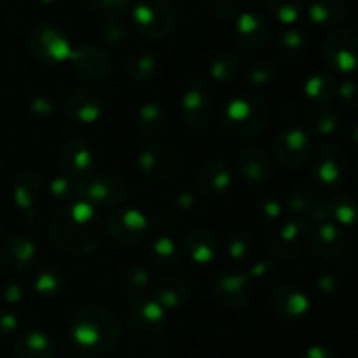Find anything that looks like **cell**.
Here are the masks:
<instances>
[{
    "label": "cell",
    "instance_id": "1",
    "mask_svg": "<svg viewBox=\"0 0 358 358\" xmlns=\"http://www.w3.org/2000/svg\"><path fill=\"white\" fill-rule=\"evenodd\" d=\"M105 234V220L100 212L84 201H73L55 215L49 240L59 254L84 257L101 247Z\"/></svg>",
    "mask_w": 358,
    "mask_h": 358
},
{
    "label": "cell",
    "instance_id": "2",
    "mask_svg": "<svg viewBox=\"0 0 358 358\" xmlns=\"http://www.w3.org/2000/svg\"><path fill=\"white\" fill-rule=\"evenodd\" d=\"M69 341L91 357L107 353L117 346L122 336L121 318L103 304H87L76 311L69 322Z\"/></svg>",
    "mask_w": 358,
    "mask_h": 358
},
{
    "label": "cell",
    "instance_id": "3",
    "mask_svg": "<svg viewBox=\"0 0 358 358\" xmlns=\"http://www.w3.org/2000/svg\"><path fill=\"white\" fill-rule=\"evenodd\" d=\"M269 105L255 93H241L222 107L219 124L227 136L252 138L266 129L269 122Z\"/></svg>",
    "mask_w": 358,
    "mask_h": 358
},
{
    "label": "cell",
    "instance_id": "4",
    "mask_svg": "<svg viewBox=\"0 0 358 358\" xmlns=\"http://www.w3.org/2000/svg\"><path fill=\"white\" fill-rule=\"evenodd\" d=\"M129 194L128 184L115 175H87L77 182L76 201H84L93 208H117Z\"/></svg>",
    "mask_w": 358,
    "mask_h": 358
},
{
    "label": "cell",
    "instance_id": "5",
    "mask_svg": "<svg viewBox=\"0 0 358 358\" xmlns=\"http://www.w3.org/2000/svg\"><path fill=\"white\" fill-rule=\"evenodd\" d=\"M133 24L140 35L159 41L173 31L177 10L170 0H138L131 10Z\"/></svg>",
    "mask_w": 358,
    "mask_h": 358
},
{
    "label": "cell",
    "instance_id": "6",
    "mask_svg": "<svg viewBox=\"0 0 358 358\" xmlns=\"http://www.w3.org/2000/svg\"><path fill=\"white\" fill-rule=\"evenodd\" d=\"M28 49L44 65H59L69 62L72 42L62 27L55 23H38L28 34Z\"/></svg>",
    "mask_w": 358,
    "mask_h": 358
},
{
    "label": "cell",
    "instance_id": "7",
    "mask_svg": "<svg viewBox=\"0 0 358 358\" xmlns=\"http://www.w3.org/2000/svg\"><path fill=\"white\" fill-rule=\"evenodd\" d=\"M311 233V224L303 219H290L280 222L276 229L266 238L269 255L280 264H294L303 257L304 241Z\"/></svg>",
    "mask_w": 358,
    "mask_h": 358
},
{
    "label": "cell",
    "instance_id": "8",
    "mask_svg": "<svg viewBox=\"0 0 358 358\" xmlns=\"http://www.w3.org/2000/svg\"><path fill=\"white\" fill-rule=\"evenodd\" d=\"M136 168L149 180L157 184H170L182 173V161L177 154L161 143H147L136 152Z\"/></svg>",
    "mask_w": 358,
    "mask_h": 358
},
{
    "label": "cell",
    "instance_id": "9",
    "mask_svg": "<svg viewBox=\"0 0 358 358\" xmlns=\"http://www.w3.org/2000/svg\"><path fill=\"white\" fill-rule=\"evenodd\" d=\"M149 220L147 215L133 206L112 208L105 220V233L114 243L121 247H136L149 236Z\"/></svg>",
    "mask_w": 358,
    "mask_h": 358
},
{
    "label": "cell",
    "instance_id": "10",
    "mask_svg": "<svg viewBox=\"0 0 358 358\" xmlns=\"http://www.w3.org/2000/svg\"><path fill=\"white\" fill-rule=\"evenodd\" d=\"M180 114L185 124L198 131L208 128L212 122L213 101L201 73L194 72L187 77L185 90L180 98Z\"/></svg>",
    "mask_w": 358,
    "mask_h": 358
},
{
    "label": "cell",
    "instance_id": "11",
    "mask_svg": "<svg viewBox=\"0 0 358 358\" xmlns=\"http://www.w3.org/2000/svg\"><path fill=\"white\" fill-rule=\"evenodd\" d=\"M252 280L248 278L247 269L227 266L217 273L213 280V299L224 310H241L252 299Z\"/></svg>",
    "mask_w": 358,
    "mask_h": 358
},
{
    "label": "cell",
    "instance_id": "12",
    "mask_svg": "<svg viewBox=\"0 0 358 358\" xmlns=\"http://www.w3.org/2000/svg\"><path fill=\"white\" fill-rule=\"evenodd\" d=\"M128 324L136 338L157 341L166 334L168 313L150 296L133 299L128 308Z\"/></svg>",
    "mask_w": 358,
    "mask_h": 358
},
{
    "label": "cell",
    "instance_id": "13",
    "mask_svg": "<svg viewBox=\"0 0 358 358\" xmlns=\"http://www.w3.org/2000/svg\"><path fill=\"white\" fill-rule=\"evenodd\" d=\"M273 154L280 166L287 170H299L310 163L313 156V143L303 128L289 126L273 140Z\"/></svg>",
    "mask_w": 358,
    "mask_h": 358
},
{
    "label": "cell",
    "instance_id": "14",
    "mask_svg": "<svg viewBox=\"0 0 358 358\" xmlns=\"http://www.w3.org/2000/svg\"><path fill=\"white\" fill-rule=\"evenodd\" d=\"M358 35L353 28H338L322 44L325 65L339 73H352L357 69Z\"/></svg>",
    "mask_w": 358,
    "mask_h": 358
},
{
    "label": "cell",
    "instance_id": "15",
    "mask_svg": "<svg viewBox=\"0 0 358 358\" xmlns=\"http://www.w3.org/2000/svg\"><path fill=\"white\" fill-rule=\"evenodd\" d=\"M311 177L322 187H339L348 175V156L336 143H325L313 154Z\"/></svg>",
    "mask_w": 358,
    "mask_h": 358
},
{
    "label": "cell",
    "instance_id": "16",
    "mask_svg": "<svg viewBox=\"0 0 358 358\" xmlns=\"http://www.w3.org/2000/svg\"><path fill=\"white\" fill-rule=\"evenodd\" d=\"M73 73L86 83H101L112 70V58L96 44H83L72 49L69 58Z\"/></svg>",
    "mask_w": 358,
    "mask_h": 358
},
{
    "label": "cell",
    "instance_id": "17",
    "mask_svg": "<svg viewBox=\"0 0 358 358\" xmlns=\"http://www.w3.org/2000/svg\"><path fill=\"white\" fill-rule=\"evenodd\" d=\"M310 297L292 283H283L278 285L269 296V310L278 320L287 322V324H296L306 318L310 311Z\"/></svg>",
    "mask_w": 358,
    "mask_h": 358
},
{
    "label": "cell",
    "instance_id": "18",
    "mask_svg": "<svg viewBox=\"0 0 358 358\" xmlns=\"http://www.w3.org/2000/svg\"><path fill=\"white\" fill-rule=\"evenodd\" d=\"M103 107V96L98 91L79 87L66 94L63 101V115L76 126H90L101 117Z\"/></svg>",
    "mask_w": 358,
    "mask_h": 358
},
{
    "label": "cell",
    "instance_id": "19",
    "mask_svg": "<svg viewBox=\"0 0 358 358\" xmlns=\"http://www.w3.org/2000/svg\"><path fill=\"white\" fill-rule=\"evenodd\" d=\"M310 217L315 224L329 222L339 227H352L358 217L357 198L352 192H339L325 199H318Z\"/></svg>",
    "mask_w": 358,
    "mask_h": 358
},
{
    "label": "cell",
    "instance_id": "20",
    "mask_svg": "<svg viewBox=\"0 0 358 358\" xmlns=\"http://www.w3.org/2000/svg\"><path fill=\"white\" fill-rule=\"evenodd\" d=\"M236 168L241 178L250 185H264L275 177V159L261 145H248L240 152Z\"/></svg>",
    "mask_w": 358,
    "mask_h": 358
},
{
    "label": "cell",
    "instance_id": "21",
    "mask_svg": "<svg viewBox=\"0 0 358 358\" xmlns=\"http://www.w3.org/2000/svg\"><path fill=\"white\" fill-rule=\"evenodd\" d=\"M59 168L63 175L79 182L91 171L94 164V150L91 143L84 138H70L63 143L58 156Z\"/></svg>",
    "mask_w": 358,
    "mask_h": 358
},
{
    "label": "cell",
    "instance_id": "22",
    "mask_svg": "<svg viewBox=\"0 0 358 358\" xmlns=\"http://www.w3.org/2000/svg\"><path fill=\"white\" fill-rule=\"evenodd\" d=\"M234 37L247 51H259L271 37V24L257 10H245L234 20Z\"/></svg>",
    "mask_w": 358,
    "mask_h": 358
},
{
    "label": "cell",
    "instance_id": "23",
    "mask_svg": "<svg viewBox=\"0 0 358 358\" xmlns=\"http://www.w3.org/2000/svg\"><path fill=\"white\" fill-rule=\"evenodd\" d=\"M196 185H198V192L203 198H224L233 189V170L224 159L206 161L199 168Z\"/></svg>",
    "mask_w": 358,
    "mask_h": 358
},
{
    "label": "cell",
    "instance_id": "24",
    "mask_svg": "<svg viewBox=\"0 0 358 358\" xmlns=\"http://www.w3.org/2000/svg\"><path fill=\"white\" fill-rule=\"evenodd\" d=\"M37 243L27 234H10L0 247V261L7 269L14 273L27 271L28 268H31L37 261Z\"/></svg>",
    "mask_w": 358,
    "mask_h": 358
},
{
    "label": "cell",
    "instance_id": "25",
    "mask_svg": "<svg viewBox=\"0 0 358 358\" xmlns=\"http://www.w3.org/2000/svg\"><path fill=\"white\" fill-rule=\"evenodd\" d=\"M310 248L325 261H336L346 252V234L343 227L334 224H315V229H311L308 236Z\"/></svg>",
    "mask_w": 358,
    "mask_h": 358
},
{
    "label": "cell",
    "instance_id": "26",
    "mask_svg": "<svg viewBox=\"0 0 358 358\" xmlns=\"http://www.w3.org/2000/svg\"><path fill=\"white\" fill-rule=\"evenodd\" d=\"M42 194H44V178L37 170L27 168L16 175L13 184V199L20 212L34 215Z\"/></svg>",
    "mask_w": 358,
    "mask_h": 358
},
{
    "label": "cell",
    "instance_id": "27",
    "mask_svg": "<svg viewBox=\"0 0 358 358\" xmlns=\"http://www.w3.org/2000/svg\"><path fill=\"white\" fill-rule=\"evenodd\" d=\"M182 248L185 255L198 266H210L219 259L220 241L212 231L196 227L185 233L182 240Z\"/></svg>",
    "mask_w": 358,
    "mask_h": 358
},
{
    "label": "cell",
    "instance_id": "28",
    "mask_svg": "<svg viewBox=\"0 0 358 358\" xmlns=\"http://www.w3.org/2000/svg\"><path fill=\"white\" fill-rule=\"evenodd\" d=\"M149 296L168 313L187 306L191 301V287L178 276H164L150 287Z\"/></svg>",
    "mask_w": 358,
    "mask_h": 358
},
{
    "label": "cell",
    "instance_id": "29",
    "mask_svg": "<svg viewBox=\"0 0 358 358\" xmlns=\"http://www.w3.org/2000/svg\"><path fill=\"white\" fill-rule=\"evenodd\" d=\"M13 353L14 358H52L55 343L44 331L28 329L16 338Z\"/></svg>",
    "mask_w": 358,
    "mask_h": 358
},
{
    "label": "cell",
    "instance_id": "30",
    "mask_svg": "<svg viewBox=\"0 0 358 358\" xmlns=\"http://www.w3.org/2000/svg\"><path fill=\"white\" fill-rule=\"evenodd\" d=\"M168 126V110L163 103L157 101H147L136 110L135 129L138 135L145 138H156L166 129Z\"/></svg>",
    "mask_w": 358,
    "mask_h": 358
},
{
    "label": "cell",
    "instance_id": "31",
    "mask_svg": "<svg viewBox=\"0 0 358 358\" xmlns=\"http://www.w3.org/2000/svg\"><path fill=\"white\" fill-rule=\"evenodd\" d=\"M147 257L154 268L163 269V271H171L180 264V250H178L177 241L166 234H157L149 241Z\"/></svg>",
    "mask_w": 358,
    "mask_h": 358
},
{
    "label": "cell",
    "instance_id": "32",
    "mask_svg": "<svg viewBox=\"0 0 358 358\" xmlns=\"http://www.w3.org/2000/svg\"><path fill=\"white\" fill-rule=\"evenodd\" d=\"M124 70L133 80L145 83V80L152 79L157 73V70H159V59H157L156 52L150 51V49H133V51H129L126 55Z\"/></svg>",
    "mask_w": 358,
    "mask_h": 358
},
{
    "label": "cell",
    "instance_id": "33",
    "mask_svg": "<svg viewBox=\"0 0 358 358\" xmlns=\"http://www.w3.org/2000/svg\"><path fill=\"white\" fill-rule=\"evenodd\" d=\"M311 23L322 28L338 27L348 16V7L343 0H313L308 7Z\"/></svg>",
    "mask_w": 358,
    "mask_h": 358
},
{
    "label": "cell",
    "instance_id": "34",
    "mask_svg": "<svg viewBox=\"0 0 358 358\" xmlns=\"http://www.w3.org/2000/svg\"><path fill=\"white\" fill-rule=\"evenodd\" d=\"M119 285L126 296L131 299H140V297H147L150 294L152 276H150L149 269L143 268L142 264H129L122 269Z\"/></svg>",
    "mask_w": 358,
    "mask_h": 358
},
{
    "label": "cell",
    "instance_id": "35",
    "mask_svg": "<svg viewBox=\"0 0 358 358\" xmlns=\"http://www.w3.org/2000/svg\"><path fill=\"white\" fill-rule=\"evenodd\" d=\"M226 252L229 261L233 262L231 266L245 269L255 257L254 238H252V234L245 233V231H234L227 236Z\"/></svg>",
    "mask_w": 358,
    "mask_h": 358
},
{
    "label": "cell",
    "instance_id": "36",
    "mask_svg": "<svg viewBox=\"0 0 358 358\" xmlns=\"http://www.w3.org/2000/svg\"><path fill=\"white\" fill-rule=\"evenodd\" d=\"M303 91L308 100L315 101L317 105H325L336 96L338 91V83L334 76L329 72H315L304 80Z\"/></svg>",
    "mask_w": 358,
    "mask_h": 358
},
{
    "label": "cell",
    "instance_id": "37",
    "mask_svg": "<svg viewBox=\"0 0 358 358\" xmlns=\"http://www.w3.org/2000/svg\"><path fill=\"white\" fill-rule=\"evenodd\" d=\"M304 122H306V129H304V131H306L308 135L329 136L338 129L339 115L338 112L332 110L331 107L317 105V107H313L311 110H308Z\"/></svg>",
    "mask_w": 358,
    "mask_h": 358
},
{
    "label": "cell",
    "instance_id": "38",
    "mask_svg": "<svg viewBox=\"0 0 358 358\" xmlns=\"http://www.w3.org/2000/svg\"><path fill=\"white\" fill-rule=\"evenodd\" d=\"M276 49L282 58L289 62H299L304 58L308 49V37L303 30L296 27H287L276 37Z\"/></svg>",
    "mask_w": 358,
    "mask_h": 358
},
{
    "label": "cell",
    "instance_id": "39",
    "mask_svg": "<svg viewBox=\"0 0 358 358\" xmlns=\"http://www.w3.org/2000/svg\"><path fill=\"white\" fill-rule=\"evenodd\" d=\"M240 70H241L240 56L233 51H227V49H222V51L215 52L213 58L210 59L208 63L210 77L219 84H226V83H231L233 79H236Z\"/></svg>",
    "mask_w": 358,
    "mask_h": 358
},
{
    "label": "cell",
    "instance_id": "40",
    "mask_svg": "<svg viewBox=\"0 0 358 358\" xmlns=\"http://www.w3.org/2000/svg\"><path fill=\"white\" fill-rule=\"evenodd\" d=\"M31 289L41 297H56L65 289V278L52 266H42L34 273Z\"/></svg>",
    "mask_w": 358,
    "mask_h": 358
},
{
    "label": "cell",
    "instance_id": "41",
    "mask_svg": "<svg viewBox=\"0 0 358 358\" xmlns=\"http://www.w3.org/2000/svg\"><path fill=\"white\" fill-rule=\"evenodd\" d=\"M278 77V65L269 56H259L254 62L248 63L245 70V79L254 87H266L273 84Z\"/></svg>",
    "mask_w": 358,
    "mask_h": 358
},
{
    "label": "cell",
    "instance_id": "42",
    "mask_svg": "<svg viewBox=\"0 0 358 358\" xmlns=\"http://www.w3.org/2000/svg\"><path fill=\"white\" fill-rule=\"evenodd\" d=\"M264 9L273 20L292 27L303 17L304 0H264Z\"/></svg>",
    "mask_w": 358,
    "mask_h": 358
},
{
    "label": "cell",
    "instance_id": "43",
    "mask_svg": "<svg viewBox=\"0 0 358 358\" xmlns=\"http://www.w3.org/2000/svg\"><path fill=\"white\" fill-rule=\"evenodd\" d=\"M98 34L105 44L121 48V45L128 44L131 38V28L122 20V16H110L101 21Z\"/></svg>",
    "mask_w": 358,
    "mask_h": 358
},
{
    "label": "cell",
    "instance_id": "44",
    "mask_svg": "<svg viewBox=\"0 0 358 358\" xmlns=\"http://www.w3.org/2000/svg\"><path fill=\"white\" fill-rule=\"evenodd\" d=\"M317 203V192L311 191V189L308 187H294L290 189L289 194H287L285 206H283V208H287L290 213H294V215L303 217L310 215Z\"/></svg>",
    "mask_w": 358,
    "mask_h": 358
},
{
    "label": "cell",
    "instance_id": "45",
    "mask_svg": "<svg viewBox=\"0 0 358 358\" xmlns=\"http://www.w3.org/2000/svg\"><path fill=\"white\" fill-rule=\"evenodd\" d=\"M255 217L266 226H278L283 217V205L271 194H262L254 203Z\"/></svg>",
    "mask_w": 358,
    "mask_h": 358
},
{
    "label": "cell",
    "instance_id": "46",
    "mask_svg": "<svg viewBox=\"0 0 358 358\" xmlns=\"http://www.w3.org/2000/svg\"><path fill=\"white\" fill-rule=\"evenodd\" d=\"M280 262L276 261L273 255H264L261 259H254V261L248 264L247 275L248 278L252 280V283H261V285H266V283L271 282L276 275H278Z\"/></svg>",
    "mask_w": 358,
    "mask_h": 358
},
{
    "label": "cell",
    "instance_id": "47",
    "mask_svg": "<svg viewBox=\"0 0 358 358\" xmlns=\"http://www.w3.org/2000/svg\"><path fill=\"white\" fill-rule=\"evenodd\" d=\"M76 187L77 182L62 173L51 180V184H49V194H51V198L55 201L69 203L70 199H76Z\"/></svg>",
    "mask_w": 358,
    "mask_h": 358
},
{
    "label": "cell",
    "instance_id": "48",
    "mask_svg": "<svg viewBox=\"0 0 358 358\" xmlns=\"http://www.w3.org/2000/svg\"><path fill=\"white\" fill-rule=\"evenodd\" d=\"M129 6L131 0H90V9L103 20L110 16H122Z\"/></svg>",
    "mask_w": 358,
    "mask_h": 358
},
{
    "label": "cell",
    "instance_id": "49",
    "mask_svg": "<svg viewBox=\"0 0 358 358\" xmlns=\"http://www.w3.org/2000/svg\"><path fill=\"white\" fill-rule=\"evenodd\" d=\"M28 110H30L31 117H35L37 121H48V119H51L55 115L56 107L51 98L45 96V94H38V96H35L30 101Z\"/></svg>",
    "mask_w": 358,
    "mask_h": 358
},
{
    "label": "cell",
    "instance_id": "50",
    "mask_svg": "<svg viewBox=\"0 0 358 358\" xmlns=\"http://www.w3.org/2000/svg\"><path fill=\"white\" fill-rule=\"evenodd\" d=\"M336 96L339 98L341 107H345L348 112L355 110L358 105V87L355 80L348 79L343 84H339L338 91H336Z\"/></svg>",
    "mask_w": 358,
    "mask_h": 358
},
{
    "label": "cell",
    "instance_id": "51",
    "mask_svg": "<svg viewBox=\"0 0 358 358\" xmlns=\"http://www.w3.org/2000/svg\"><path fill=\"white\" fill-rule=\"evenodd\" d=\"M147 220H149V229H154L157 234H166L173 227L175 215L170 210L159 208L154 210L150 217H147Z\"/></svg>",
    "mask_w": 358,
    "mask_h": 358
},
{
    "label": "cell",
    "instance_id": "52",
    "mask_svg": "<svg viewBox=\"0 0 358 358\" xmlns=\"http://www.w3.org/2000/svg\"><path fill=\"white\" fill-rule=\"evenodd\" d=\"M0 296H2V301L6 304H20L21 301L24 299V285L20 282V280H7L2 285V290H0Z\"/></svg>",
    "mask_w": 358,
    "mask_h": 358
},
{
    "label": "cell",
    "instance_id": "53",
    "mask_svg": "<svg viewBox=\"0 0 358 358\" xmlns=\"http://www.w3.org/2000/svg\"><path fill=\"white\" fill-rule=\"evenodd\" d=\"M213 16L217 17L222 23H229L238 17V7L236 3L231 2V0H219L213 6Z\"/></svg>",
    "mask_w": 358,
    "mask_h": 358
},
{
    "label": "cell",
    "instance_id": "54",
    "mask_svg": "<svg viewBox=\"0 0 358 358\" xmlns=\"http://www.w3.org/2000/svg\"><path fill=\"white\" fill-rule=\"evenodd\" d=\"M315 285H317V289L320 290L322 296L331 297L338 292L341 283H339V278L334 275V273H322V275L317 278V282H315Z\"/></svg>",
    "mask_w": 358,
    "mask_h": 358
},
{
    "label": "cell",
    "instance_id": "55",
    "mask_svg": "<svg viewBox=\"0 0 358 358\" xmlns=\"http://www.w3.org/2000/svg\"><path fill=\"white\" fill-rule=\"evenodd\" d=\"M17 317L7 308H0V339L9 338L17 331Z\"/></svg>",
    "mask_w": 358,
    "mask_h": 358
},
{
    "label": "cell",
    "instance_id": "56",
    "mask_svg": "<svg viewBox=\"0 0 358 358\" xmlns=\"http://www.w3.org/2000/svg\"><path fill=\"white\" fill-rule=\"evenodd\" d=\"M173 206L177 208V212H192V210L198 206V196L191 191H182L180 194L173 199Z\"/></svg>",
    "mask_w": 358,
    "mask_h": 358
},
{
    "label": "cell",
    "instance_id": "57",
    "mask_svg": "<svg viewBox=\"0 0 358 358\" xmlns=\"http://www.w3.org/2000/svg\"><path fill=\"white\" fill-rule=\"evenodd\" d=\"M303 358H336V355L329 346L313 345L306 348V352L303 353Z\"/></svg>",
    "mask_w": 358,
    "mask_h": 358
},
{
    "label": "cell",
    "instance_id": "58",
    "mask_svg": "<svg viewBox=\"0 0 358 358\" xmlns=\"http://www.w3.org/2000/svg\"><path fill=\"white\" fill-rule=\"evenodd\" d=\"M63 358H94V357H91L90 353L83 352V350H79L77 346H73L72 343L69 341V346H66L65 357H63Z\"/></svg>",
    "mask_w": 358,
    "mask_h": 358
},
{
    "label": "cell",
    "instance_id": "59",
    "mask_svg": "<svg viewBox=\"0 0 358 358\" xmlns=\"http://www.w3.org/2000/svg\"><path fill=\"white\" fill-rule=\"evenodd\" d=\"M37 2L44 3V6H52V3H58V2H62V0H37Z\"/></svg>",
    "mask_w": 358,
    "mask_h": 358
},
{
    "label": "cell",
    "instance_id": "60",
    "mask_svg": "<svg viewBox=\"0 0 358 358\" xmlns=\"http://www.w3.org/2000/svg\"><path fill=\"white\" fill-rule=\"evenodd\" d=\"M236 2H240V3H252V2H255V0H236Z\"/></svg>",
    "mask_w": 358,
    "mask_h": 358
},
{
    "label": "cell",
    "instance_id": "61",
    "mask_svg": "<svg viewBox=\"0 0 358 358\" xmlns=\"http://www.w3.org/2000/svg\"><path fill=\"white\" fill-rule=\"evenodd\" d=\"M2 234H3V227H2V222H0V240H2Z\"/></svg>",
    "mask_w": 358,
    "mask_h": 358
},
{
    "label": "cell",
    "instance_id": "62",
    "mask_svg": "<svg viewBox=\"0 0 358 358\" xmlns=\"http://www.w3.org/2000/svg\"><path fill=\"white\" fill-rule=\"evenodd\" d=\"M196 2H199V3H205V2H210V0H196Z\"/></svg>",
    "mask_w": 358,
    "mask_h": 358
}]
</instances>
